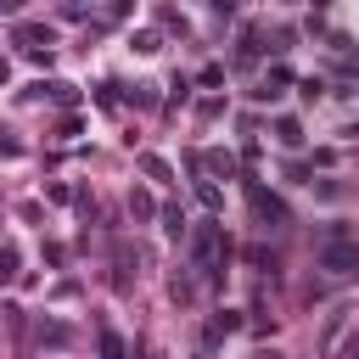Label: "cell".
I'll use <instances>...</instances> for the list:
<instances>
[{
  "label": "cell",
  "mask_w": 359,
  "mask_h": 359,
  "mask_svg": "<svg viewBox=\"0 0 359 359\" xmlns=\"http://www.w3.org/2000/svg\"><path fill=\"white\" fill-rule=\"evenodd\" d=\"M224 258H230V236H224L213 219H208V224H196V236H191V264H196L208 280H219Z\"/></svg>",
  "instance_id": "obj_1"
},
{
  "label": "cell",
  "mask_w": 359,
  "mask_h": 359,
  "mask_svg": "<svg viewBox=\"0 0 359 359\" xmlns=\"http://www.w3.org/2000/svg\"><path fill=\"white\" fill-rule=\"evenodd\" d=\"M320 269H325L331 280H353V275H359V241L331 236V241L320 247Z\"/></svg>",
  "instance_id": "obj_2"
},
{
  "label": "cell",
  "mask_w": 359,
  "mask_h": 359,
  "mask_svg": "<svg viewBox=\"0 0 359 359\" xmlns=\"http://www.w3.org/2000/svg\"><path fill=\"white\" fill-rule=\"evenodd\" d=\"M247 208L258 213V224H264V230H269V224H292V208H286V202H280L275 191H264L258 180L247 185Z\"/></svg>",
  "instance_id": "obj_3"
},
{
  "label": "cell",
  "mask_w": 359,
  "mask_h": 359,
  "mask_svg": "<svg viewBox=\"0 0 359 359\" xmlns=\"http://www.w3.org/2000/svg\"><path fill=\"white\" fill-rule=\"evenodd\" d=\"M359 320V309L353 303H337L331 314H325V331H320V359H337V348H342V337H348V325Z\"/></svg>",
  "instance_id": "obj_4"
},
{
  "label": "cell",
  "mask_w": 359,
  "mask_h": 359,
  "mask_svg": "<svg viewBox=\"0 0 359 359\" xmlns=\"http://www.w3.org/2000/svg\"><path fill=\"white\" fill-rule=\"evenodd\" d=\"M230 331H241V314H236V309H219V314L208 320V331H202V342H208V348H219V342H224Z\"/></svg>",
  "instance_id": "obj_5"
},
{
  "label": "cell",
  "mask_w": 359,
  "mask_h": 359,
  "mask_svg": "<svg viewBox=\"0 0 359 359\" xmlns=\"http://www.w3.org/2000/svg\"><path fill=\"white\" fill-rule=\"evenodd\" d=\"M28 95H50V101H56V107H73V101H79V90H73V84H67V79H50V84H45V79H39V84H34V90H28Z\"/></svg>",
  "instance_id": "obj_6"
},
{
  "label": "cell",
  "mask_w": 359,
  "mask_h": 359,
  "mask_svg": "<svg viewBox=\"0 0 359 359\" xmlns=\"http://www.w3.org/2000/svg\"><path fill=\"white\" fill-rule=\"evenodd\" d=\"M252 62H258V22H247L236 39V67H252Z\"/></svg>",
  "instance_id": "obj_7"
},
{
  "label": "cell",
  "mask_w": 359,
  "mask_h": 359,
  "mask_svg": "<svg viewBox=\"0 0 359 359\" xmlns=\"http://www.w3.org/2000/svg\"><path fill=\"white\" fill-rule=\"evenodd\" d=\"M275 140H280L286 151H297V146H303V123H297V118H275Z\"/></svg>",
  "instance_id": "obj_8"
},
{
  "label": "cell",
  "mask_w": 359,
  "mask_h": 359,
  "mask_svg": "<svg viewBox=\"0 0 359 359\" xmlns=\"http://www.w3.org/2000/svg\"><path fill=\"white\" fill-rule=\"evenodd\" d=\"M95 348H101V359H129V348H123V337H118L112 325H101V337H95Z\"/></svg>",
  "instance_id": "obj_9"
},
{
  "label": "cell",
  "mask_w": 359,
  "mask_h": 359,
  "mask_svg": "<svg viewBox=\"0 0 359 359\" xmlns=\"http://www.w3.org/2000/svg\"><path fill=\"white\" fill-rule=\"evenodd\" d=\"M196 168H213V174H224V180H230V174H236V157H230V151H202V157H196Z\"/></svg>",
  "instance_id": "obj_10"
},
{
  "label": "cell",
  "mask_w": 359,
  "mask_h": 359,
  "mask_svg": "<svg viewBox=\"0 0 359 359\" xmlns=\"http://www.w3.org/2000/svg\"><path fill=\"white\" fill-rule=\"evenodd\" d=\"M140 174H146V180H163V185L174 180V168H168V163H163L157 151H140Z\"/></svg>",
  "instance_id": "obj_11"
},
{
  "label": "cell",
  "mask_w": 359,
  "mask_h": 359,
  "mask_svg": "<svg viewBox=\"0 0 359 359\" xmlns=\"http://www.w3.org/2000/svg\"><path fill=\"white\" fill-rule=\"evenodd\" d=\"M17 39H34L28 50H39V39H45V50H50V39H56V34H50L45 22H22V28H17Z\"/></svg>",
  "instance_id": "obj_12"
},
{
  "label": "cell",
  "mask_w": 359,
  "mask_h": 359,
  "mask_svg": "<svg viewBox=\"0 0 359 359\" xmlns=\"http://www.w3.org/2000/svg\"><path fill=\"white\" fill-rule=\"evenodd\" d=\"M129 213H135V219L146 224V219L157 213V202H151V191H129Z\"/></svg>",
  "instance_id": "obj_13"
},
{
  "label": "cell",
  "mask_w": 359,
  "mask_h": 359,
  "mask_svg": "<svg viewBox=\"0 0 359 359\" xmlns=\"http://www.w3.org/2000/svg\"><path fill=\"white\" fill-rule=\"evenodd\" d=\"M196 196H202V208H208V213H219V208H224V196H219V185H213V180H196Z\"/></svg>",
  "instance_id": "obj_14"
},
{
  "label": "cell",
  "mask_w": 359,
  "mask_h": 359,
  "mask_svg": "<svg viewBox=\"0 0 359 359\" xmlns=\"http://www.w3.org/2000/svg\"><path fill=\"white\" fill-rule=\"evenodd\" d=\"M157 213H163V230H168V236H185V213H180L174 202H168V208H157Z\"/></svg>",
  "instance_id": "obj_15"
},
{
  "label": "cell",
  "mask_w": 359,
  "mask_h": 359,
  "mask_svg": "<svg viewBox=\"0 0 359 359\" xmlns=\"http://www.w3.org/2000/svg\"><path fill=\"white\" fill-rule=\"evenodd\" d=\"M11 275H17V252H11V247H0V286H6Z\"/></svg>",
  "instance_id": "obj_16"
},
{
  "label": "cell",
  "mask_w": 359,
  "mask_h": 359,
  "mask_svg": "<svg viewBox=\"0 0 359 359\" xmlns=\"http://www.w3.org/2000/svg\"><path fill=\"white\" fill-rule=\"evenodd\" d=\"M157 45H163V39H157V34H151V28H146V34H135V50H140V56H151V50H157Z\"/></svg>",
  "instance_id": "obj_17"
},
{
  "label": "cell",
  "mask_w": 359,
  "mask_h": 359,
  "mask_svg": "<svg viewBox=\"0 0 359 359\" xmlns=\"http://www.w3.org/2000/svg\"><path fill=\"white\" fill-rule=\"evenodd\" d=\"M247 264H252V269H275V258H269L264 247H247Z\"/></svg>",
  "instance_id": "obj_18"
},
{
  "label": "cell",
  "mask_w": 359,
  "mask_h": 359,
  "mask_svg": "<svg viewBox=\"0 0 359 359\" xmlns=\"http://www.w3.org/2000/svg\"><path fill=\"white\" fill-rule=\"evenodd\" d=\"M342 73H348V79H359V56H353V50L342 56Z\"/></svg>",
  "instance_id": "obj_19"
},
{
  "label": "cell",
  "mask_w": 359,
  "mask_h": 359,
  "mask_svg": "<svg viewBox=\"0 0 359 359\" xmlns=\"http://www.w3.org/2000/svg\"><path fill=\"white\" fill-rule=\"evenodd\" d=\"M252 359H280V353H275V348H258V353H252Z\"/></svg>",
  "instance_id": "obj_20"
},
{
  "label": "cell",
  "mask_w": 359,
  "mask_h": 359,
  "mask_svg": "<svg viewBox=\"0 0 359 359\" xmlns=\"http://www.w3.org/2000/svg\"><path fill=\"white\" fill-rule=\"evenodd\" d=\"M191 359H208V353H191Z\"/></svg>",
  "instance_id": "obj_21"
},
{
  "label": "cell",
  "mask_w": 359,
  "mask_h": 359,
  "mask_svg": "<svg viewBox=\"0 0 359 359\" xmlns=\"http://www.w3.org/2000/svg\"><path fill=\"white\" fill-rule=\"evenodd\" d=\"M157 359H163V353H157Z\"/></svg>",
  "instance_id": "obj_22"
}]
</instances>
